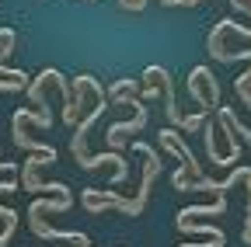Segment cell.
I'll return each instance as SVG.
<instances>
[{"mask_svg":"<svg viewBox=\"0 0 251 247\" xmlns=\"http://www.w3.org/2000/svg\"><path fill=\"white\" fill-rule=\"evenodd\" d=\"M136 90H140V80L122 77V80H115V84L108 87V98H119V94H136Z\"/></svg>","mask_w":251,"mask_h":247,"instance_id":"8","label":"cell"},{"mask_svg":"<svg viewBox=\"0 0 251 247\" xmlns=\"http://www.w3.org/2000/svg\"><path fill=\"white\" fill-rule=\"evenodd\" d=\"M178 230L188 233V237H213L216 244H224V240H227L224 230H216V226H199V223H192V220H185V216H178Z\"/></svg>","mask_w":251,"mask_h":247,"instance_id":"5","label":"cell"},{"mask_svg":"<svg viewBox=\"0 0 251 247\" xmlns=\"http://www.w3.org/2000/svg\"><path fill=\"white\" fill-rule=\"evenodd\" d=\"M67 209H74V195H63V199H39V202H31V209H28V216H46V212H67Z\"/></svg>","mask_w":251,"mask_h":247,"instance_id":"6","label":"cell"},{"mask_svg":"<svg viewBox=\"0 0 251 247\" xmlns=\"http://www.w3.org/2000/svg\"><path fill=\"white\" fill-rule=\"evenodd\" d=\"M129 105H133V112H136L133 122H115V126H108V133H105V139H108V146H112L115 153L126 146V136H133V133H140V129L147 126V105H143L140 98H133Z\"/></svg>","mask_w":251,"mask_h":247,"instance_id":"3","label":"cell"},{"mask_svg":"<svg viewBox=\"0 0 251 247\" xmlns=\"http://www.w3.org/2000/svg\"><path fill=\"white\" fill-rule=\"evenodd\" d=\"M192 181H196V178L188 174V167H178V171L171 174V188H175V192H188V184H192Z\"/></svg>","mask_w":251,"mask_h":247,"instance_id":"9","label":"cell"},{"mask_svg":"<svg viewBox=\"0 0 251 247\" xmlns=\"http://www.w3.org/2000/svg\"><path fill=\"white\" fill-rule=\"evenodd\" d=\"M181 247H220V244H181Z\"/></svg>","mask_w":251,"mask_h":247,"instance_id":"11","label":"cell"},{"mask_svg":"<svg viewBox=\"0 0 251 247\" xmlns=\"http://www.w3.org/2000/svg\"><path fill=\"white\" fill-rule=\"evenodd\" d=\"M157 143H161V150H164V153H175V157L181 160V167H188V174H192L196 181H202V178H206V174H202V167H199V160H196V153L181 143V136H178L175 129L157 133Z\"/></svg>","mask_w":251,"mask_h":247,"instance_id":"2","label":"cell"},{"mask_svg":"<svg viewBox=\"0 0 251 247\" xmlns=\"http://www.w3.org/2000/svg\"><path fill=\"white\" fill-rule=\"evenodd\" d=\"M224 212H227V199L220 195L213 205H192V209H181L178 216H185V220H188V216H224Z\"/></svg>","mask_w":251,"mask_h":247,"instance_id":"7","label":"cell"},{"mask_svg":"<svg viewBox=\"0 0 251 247\" xmlns=\"http://www.w3.org/2000/svg\"><path fill=\"white\" fill-rule=\"evenodd\" d=\"M206 157L220 167L224 164V157H220V150H216V136H213V126H206Z\"/></svg>","mask_w":251,"mask_h":247,"instance_id":"10","label":"cell"},{"mask_svg":"<svg viewBox=\"0 0 251 247\" xmlns=\"http://www.w3.org/2000/svg\"><path fill=\"white\" fill-rule=\"evenodd\" d=\"M4 192H18V181H0V195H4ZM0 220H4V233H0V247H4L14 237V230H18V212L0 205Z\"/></svg>","mask_w":251,"mask_h":247,"instance_id":"4","label":"cell"},{"mask_svg":"<svg viewBox=\"0 0 251 247\" xmlns=\"http://www.w3.org/2000/svg\"><path fill=\"white\" fill-rule=\"evenodd\" d=\"M234 28V21L230 18H224V21H216V28H213V35H209V52H213V59L216 63H234V59H251V49H241V52H227V49H220V35L224 32H230ZM234 90H237V98H241V105H248L251 108V70L248 73H241L237 80H234Z\"/></svg>","mask_w":251,"mask_h":247,"instance_id":"1","label":"cell"}]
</instances>
